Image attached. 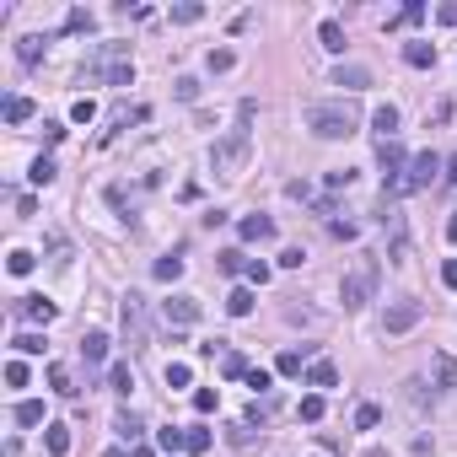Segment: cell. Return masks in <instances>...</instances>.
<instances>
[{"instance_id": "cell-33", "label": "cell", "mask_w": 457, "mask_h": 457, "mask_svg": "<svg viewBox=\"0 0 457 457\" xmlns=\"http://www.w3.org/2000/svg\"><path fill=\"white\" fill-rule=\"evenodd\" d=\"M301 420H307V425H317V420H323V393H312V398H301Z\"/></svg>"}, {"instance_id": "cell-55", "label": "cell", "mask_w": 457, "mask_h": 457, "mask_svg": "<svg viewBox=\"0 0 457 457\" xmlns=\"http://www.w3.org/2000/svg\"><path fill=\"white\" fill-rule=\"evenodd\" d=\"M436 16H441V27H457V0H446V6H441Z\"/></svg>"}, {"instance_id": "cell-56", "label": "cell", "mask_w": 457, "mask_h": 457, "mask_svg": "<svg viewBox=\"0 0 457 457\" xmlns=\"http://www.w3.org/2000/svg\"><path fill=\"white\" fill-rule=\"evenodd\" d=\"M446 237H452V242H457V210H452V221H446Z\"/></svg>"}, {"instance_id": "cell-36", "label": "cell", "mask_w": 457, "mask_h": 457, "mask_svg": "<svg viewBox=\"0 0 457 457\" xmlns=\"http://www.w3.org/2000/svg\"><path fill=\"white\" fill-rule=\"evenodd\" d=\"M38 54H43V38H22V43H16V60L22 65H38Z\"/></svg>"}, {"instance_id": "cell-7", "label": "cell", "mask_w": 457, "mask_h": 457, "mask_svg": "<svg viewBox=\"0 0 457 457\" xmlns=\"http://www.w3.org/2000/svg\"><path fill=\"white\" fill-rule=\"evenodd\" d=\"M436 172H446V162L436 157V151H420V157H409V172H404L398 194H414V189H425V183L436 178Z\"/></svg>"}, {"instance_id": "cell-32", "label": "cell", "mask_w": 457, "mask_h": 457, "mask_svg": "<svg viewBox=\"0 0 457 457\" xmlns=\"http://www.w3.org/2000/svg\"><path fill=\"white\" fill-rule=\"evenodd\" d=\"M226 441L237 446V452H248V446H253V425H248V420H237V425L226 431Z\"/></svg>"}, {"instance_id": "cell-10", "label": "cell", "mask_w": 457, "mask_h": 457, "mask_svg": "<svg viewBox=\"0 0 457 457\" xmlns=\"http://www.w3.org/2000/svg\"><path fill=\"white\" fill-rule=\"evenodd\" d=\"M162 317H167V323L183 334L189 323H199V301H194V296H183V290H172V296L162 301Z\"/></svg>"}, {"instance_id": "cell-34", "label": "cell", "mask_w": 457, "mask_h": 457, "mask_svg": "<svg viewBox=\"0 0 457 457\" xmlns=\"http://www.w3.org/2000/svg\"><path fill=\"white\" fill-rule=\"evenodd\" d=\"M189 382H194L189 361H167V387H189Z\"/></svg>"}, {"instance_id": "cell-37", "label": "cell", "mask_w": 457, "mask_h": 457, "mask_svg": "<svg viewBox=\"0 0 457 457\" xmlns=\"http://www.w3.org/2000/svg\"><path fill=\"white\" fill-rule=\"evenodd\" d=\"M221 372H226V377H248V372H253V366H248V361H242L237 350H226V355H221Z\"/></svg>"}, {"instance_id": "cell-44", "label": "cell", "mask_w": 457, "mask_h": 457, "mask_svg": "<svg viewBox=\"0 0 457 457\" xmlns=\"http://www.w3.org/2000/svg\"><path fill=\"white\" fill-rule=\"evenodd\" d=\"M377 420H382V409H377V404H361V409H355V425H361V431H372Z\"/></svg>"}, {"instance_id": "cell-39", "label": "cell", "mask_w": 457, "mask_h": 457, "mask_svg": "<svg viewBox=\"0 0 457 457\" xmlns=\"http://www.w3.org/2000/svg\"><path fill=\"white\" fill-rule=\"evenodd\" d=\"M70 119H75V124H92V119H97V103H92V97H75Z\"/></svg>"}, {"instance_id": "cell-52", "label": "cell", "mask_w": 457, "mask_h": 457, "mask_svg": "<svg viewBox=\"0 0 457 457\" xmlns=\"http://www.w3.org/2000/svg\"><path fill=\"white\" fill-rule=\"evenodd\" d=\"M420 16H425V6H420V0H409V6L398 11V22H420Z\"/></svg>"}, {"instance_id": "cell-40", "label": "cell", "mask_w": 457, "mask_h": 457, "mask_svg": "<svg viewBox=\"0 0 457 457\" xmlns=\"http://www.w3.org/2000/svg\"><path fill=\"white\" fill-rule=\"evenodd\" d=\"M27 178H33L38 189H43V183H54V162H48V157H38V162H33V172H27Z\"/></svg>"}, {"instance_id": "cell-29", "label": "cell", "mask_w": 457, "mask_h": 457, "mask_svg": "<svg viewBox=\"0 0 457 457\" xmlns=\"http://www.w3.org/2000/svg\"><path fill=\"white\" fill-rule=\"evenodd\" d=\"M113 431H119V436H124V441H140V431H145V425H140V420H135V414H130V409H124V414H119V420H113Z\"/></svg>"}, {"instance_id": "cell-47", "label": "cell", "mask_w": 457, "mask_h": 457, "mask_svg": "<svg viewBox=\"0 0 457 457\" xmlns=\"http://www.w3.org/2000/svg\"><path fill=\"white\" fill-rule=\"evenodd\" d=\"M242 382H248V387H253V393H269V372H258V366H253V372H248V377H242Z\"/></svg>"}, {"instance_id": "cell-1", "label": "cell", "mask_w": 457, "mask_h": 457, "mask_svg": "<svg viewBox=\"0 0 457 457\" xmlns=\"http://www.w3.org/2000/svg\"><path fill=\"white\" fill-rule=\"evenodd\" d=\"M248 151H253V103H237V124H231L226 140H216V151H210L216 178H237L242 162H248Z\"/></svg>"}, {"instance_id": "cell-9", "label": "cell", "mask_w": 457, "mask_h": 457, "mask_svg": "<svg viewBox=\"0 0 457 457\" xmlns=\"http://www.w3.org/2000/svg\"><path fill=\"white\" fill-rule=\"evenodd\" d=\"M377 162H382V189H393V194H398V183H404V172H409V157H404V145H398V140H382Z\"/></svg>"}, {"instance_id": "cell-41", "label": "cell", "mask_w": 457, "mask_h": 457, "mask_svg": "<svg viewBox=\"0 0 457 457\" xmlns=\"http://www.w3.org/2000/svg\"><path fill=\"white\" fill-rule=\"evenodd\" d=\"M216 404H221V393H216V387H199V393H194V409H199V414H210Z\"/></svg>"}, {"instance_id": "cell-54", "label": "cell", "mask_w": 457, "mask_h": 457, "mask_svg": "<svg viewBox=\"0 0 457 457\" xmlns=\"http://www.w3.org/2000/svg\"><path fill=\"white\" fill-rule=\"evenodd\" d=\"M43 140H48V145H60V140H65V124L48 119V124H43Z\"/></svg>"}, {"instance_id": "cell-50", "label": "cell", "mask_w": 457, "mask_h": 457, "mask_svg": "<svg viewBox=\"0 0 457 457\" xmlns=\"http://www.w3.org/2000/svg\"><path fill=\"white\" fill-rule=\"evenodd\" d=\"M248 280H253V285H269V264H258V258H253V264H248Z\"/></svg>"}, {"instance_id": "cell-12", "label": "cell", "mask_w": 457, "mask_h": 457, "mask_svg": "<svg viewBox=\"0 0 457 457\" xmlns=\"http://www.w3.org/2000/svg\"><path fill=\"white\" fill-rule=\"evenodd\" d=\"M16 312H22L27 323H54V317H60V307H54V301H43V296H22V307H16Z\"/></svg>"}, {"instance_id": "cell-49", "label": "cell", "mask_w": 457, "mask_h": 457, "mask_svg": "<svg viewBox=\"0 0 457 457\" xmlns=\"http://www.w3.org/2000/svg\"><path fill=\"white\" fill-rule=\"evenodd\" d=\"M280 264H285V269H301V264H307V253H301V248H285V253H280Z\"/></svg>"}, {"instance_id": "cell-23", "label": "cell", "mask_w": 457, "mask_h": 457, "mask_svg": "<svg viewBox=\"0 0 457 457\" xmlns=\"http://www.w3.org/2000/svg\"><path fill=\"white\" fill-rule=\"evenodd\" d=\"M108 382H113V393H124V398H130V393H135V372H130V361L108 366Z\"/></svg>"}, {"instance_id": "cell-24", "label": "cell", "mask_w": 457, "mask_h": 457, "mask_svg": "<svg viewBox=\"0 0 457 457\" xmlns=\"http://www.w3.org/2000/svg\"><path fill=\"white\" fill-rule=\"evenodd\" d=\"M33 119V97H6V124H27Z\"/></svg>"}, {"instance_id": "cell-30", "label": "cell", "mask_w": 457, "mask_h": 457, "mask_svg": "<svg viewBox=\"0 0 457 457\" xmlns=\"http://www.w3.org/2000/svg\"><path fill=\"white\" fill-rule=\"evenodd\" d=\"M11 350H16V355H43V334H16Z\"/></svg>"}, {"instance_id": "cell-28", "label": "cell", "mask_w": 457, "mask_h": 457, "mask_svg": "<svg viewBox=\"0 0 457 457\" xmlns=\"http://www.w3.org/2000/svg\"><path fill=\"white\" fill-rule=\"evenodd\" d=\"M48 387H54L60 398H75V387H70V372H65V366H48Z\"/></svg>"}, {"instance_id": "cell-27", "label": "cell", "mask_w": 457, "mask_h": 457, "mask_svg": "<svg viewBox=\"0 0 457 457\" xmlns=\"http://www.w3.org/2000/svg\"><path fill=\"white\" fill-rule=\"evenodd\" d=\"M205 65H210V75H226L231 65H237V54H231V48H210V60H205Z\"/></svg>"}, {"instance_id": "cell-6", "label": "cell", "mask_w": 457, "mask_h": 457, "mask_svg": "<svg viewBox=\"0 0 457 457\" xmlns=\"http://www.w3.org/2000/svg\"><path fill=\"white\" fill-rule=\"evenodd\" d=\"M425 317V301H414V296H398L393 307L382 312V334H409L414 323Z\"/></svg>"}, {"instance_id": "cell-18", "label": "cell", "mask_w": 457, "mask_h": 457, "mask_svg": "<svg viewBox=\"0 0 457 457\" xmlns=\"http://www.w3.org/2000/svg\"><path fill=\"white\" fill-rule=\"evenodd\" d=\"M317 43H323V48H328V54H345V27H339V22H334V16H328V22H323V27H317Z\"/></svg>"}, {"instance_id": "cell-14", "label": "cell", "mask_w": 457, "mask_h": 457, "mask_svg": "<svg viewBox=\"0 0 457 457\" xmlns=\"http://www.w3.org/2000/svg\"><path fill=\"white\" fill-rule=\"evenodd\" d=\"M242 242H269V237H275V221H269V216H242Z\"/></svg>"}, {"instance_id": "cell-58", "label": "cell", "mask_w": 457, "mask_h": 457, "mask_svg": "<svg viewBox=\"0 0 457 457\" xmlns=\"http://www.w3.org/2000/svg\"><path fill=\"white\" fill-rule=\"evenodd\" d=\"M135 457H157V452H151V446H135Z\"/></svg>"}, {"instance_id": "cell-3", "label": "cell", "mask_w": 457, "mask_h": 457, "mask_svg": "<svg viewBox=\"0 0 457 457\" xmlns=\"http://www.w3.org/2000/svg\"><path fill=\"white\" fill-rule=\"evenodd\" d=\"M81 75L103 86H130L135 81V60H130V43H97V54L81 65Z\"/></svg>"}, {"instance_id": "cell-31", "label": "cell", "mask_w": 457, "mask_h": 457, "mask_svg": "<svg viewBox=\"0 0 457 457\" xmlns=\"http://www.w3.org/2000/svg\"><path fill=\"white\" fill-rule=\"evenodd\" d=\"M301 355H307V350H285V355L275 361V372L280 377H301Z\"/></svg>"}, {"instance_id": "cell-43", "label": "cell", "mask_w": 457, "mask_h": 457, "mask_svg": "<svg viewBox=\"0 0 457 457\" xmlns=\"http://www.w3.org/2000/svg\"><path fill=\"white\" fill-rule=\"evenodd\" d=\"M189 452H194V457L210 452V431H205V425H194V431H189Z\"/></svg>"}, {"instance_id": "cell-57", "label": "cell", "mask_w": 457, "mask_h": 457, "mask_svg": "<svg viewBox=\"0 0 457 457\" xmlns=\"http://www.w3.org/2000/svg\"><path fill=\"white\" fill-rule=\"evenodd\" d=\"M446 183H457V157H452V162H446Z\"/></svg>"}, {"instance_id": "cell-38", "label": "cell", "mask_w": 457, "mask_h": 457, "mask_svg": "<svg viewBox=\"0 0 457 457\" xmlns=\"http://www.w3.org/2000/svg\"><path fill=\"white\" fill-rule=\"evenodd\" d=\"M65 33H92V11H81V6H75V11L65 16Z\"/></svg>"}, {"instance_id": "cell-51", "label": "cell", "mask_w": 457, "mask_h": 457, "mask_svg": "<svg viewBox=\"0 0 457 457\" xmlns=\"http://www.w3.org/2000/svg\"><path fill=\"white\" fill-rule=\"evenodd\" d=\"M441 285L457 290V258H446V264H441Z\"/></svg>"}, {"instance_id": "cell-5", "label": "cell", "mask_w": 457, "mask_h": 457, "mask_svg": "<svg viewBox=\"0 0 457 457\" xmlns=\"http://www.w3.org/2000/svg\"><path fill=\"white\" fill-rule=\"evenodd\" d=\"M119 323H124V345H130V350H145V345H151V328H145V301L135 296V290L124 296Z\"/></svg>"}, {"instance_id": "cell-16", "label": "cell", "mask_w": 457, "mask_h": 457, "mask_svg": "<svg viewBox=\"0 0 457 457\" xmlns=\"http://www.w3.org/2000/svg\"><path fill=\"white\" fill-rule=\"evenodd\" d=\"M43 446L48 457H65L70 452V425H43Z\"/></svg>"}, {"instance_id": "cell-35", "label": "cell", "mask_w": 457, "mask_h": 457, "mask_svg": "<svg viewBox=\"0 0 457 457\" xmlns=\"http://www.w3.org/2000/svg\"><path fill=\"white\" fill-rule=\"evenodd\" d=\"M248 264H253V258H242L237 248H226V253H221V269H226V275H248Z\"/></svg>"}, {"instance_id": "cell-26", "label": "cell", "mask_w": 457, "mask_h": 457, "mask_svg": "<svg viewBox=\"0 0 457 457\" xmlns=\"http://www.w3.org/2000/svg\"><path fill=\"white\" fill-rule=\"evenodd\" d=\"M183 275V258H178V253H167V258H157V280H162V285H172V280H178Z\"/></svg>"}, {"instance_id": "cell-20", "label": "cell", "mask_w": 457, "mask_h": 457, "mask_svg": "<svg viewBox=\"0 0 457 457\" xmlns=\"http://www.w3.org/2000/svg\"><path fill=\"white\" fill-rule=\"evenodd\" d=\"M253 301H258V296H253V285H237V290L226 296V312H231V317H248Z\"/></svg>"}, {"instance_id": "cell-2", "label": "cell", "mask_w": 457, "mask_h": 457, "mask_svg": "<svg viewBox=\"0 0 457 457\" xmlns=\"http://www.w3.org/2000/svg\"><path fill=\"white\" fill-rule=\"evenodd\" d=\"M307 130H312L317 140H350V135L361 130V113H355V103H345V97L312 103V108H307Z\"/></svg>"}, {"instance_id": "cell-17", "label": "cell", "mask_w": 457, "mask_h": 457, "mask_svg": "<svg viewBox=\"0 0 457 457\" xmlns=\"http://www.w3.org/2000/svg\"><path fill=\"white\" fill-rule=\"evenodd\" d=\"M307 387H339L334 361H312V366H307Z\"/></svg>"}, {"instance_id": "cell-21", "label": "cell", "mask_w": 457, "mask_h": 457, "mask_svg": "<svg viewBox=\"0 0 457 457\" xmlns=\"http://www.w3.org/2000/svg\"><path fill=\"white\" fill-rule=\"evenodd\" d=\"M372 124H377V135H382V140H393V135H398V108H393V103H382V108L372 113Z\"/></svg>"}, {"instance_id": "cell-11", "label": "cell", "mask_w": 457, "mask_h": 457, "mask_svg": "<svg viewBox=\"0 0 457 457\" xmlns=\"http://www.w3.org/2000/svg\"><path fill=\"white\" fill-rule=\"evenodd\" d=\"M431 377L441 393H457V355H446V350H436L431 355Z\"/></svg>"}, {"instance_id": "cell-8", "label": "cell", "mask_w": 457, "mask_h": 457, "mask_svg": "<svg viewBox=\"0 0 457 457\" xmlns=\"http://www.w3.org/2000/svg\"><path fill=\"white\" fill-rule=\"evenodd\" d=\"M382 231H387V253H393V264H409V226H404V210H398V205H387Z\"/></svg>"}, {"instance_id": "cell-46", "label": "cell", "mask_w": 457, "mask_h": 457, "mask_svg": "<svg viewBox=\"0 0 457 457\" xmlns=\"http://www.w3.org/2000/svg\"><path fill=\"white\" fill-rule=\"evenodd\" d=\"M199 16H205V6H194V0L189 6H172V22H199Z\"/></svg>"}, {"instance_id": "cell-22", "label": "cell", "mask_w": 457, "mask_h": 457, "mask_svg": "<svg viewBox=\"0 0 457 457\" xmlns=\"http://www.w3.org/2000/svg\"><path fill=\"white\" fill-rule=\"evenodd\" d=\"M157 446H162V452H189V431L167 425V431H157Z\"/></svg>"}, {"instance_id": "cell-4", "label": "cell", "mask_w": 457, "mask_h": 457, "mask_svg": "<svg viewBox=\"0 0 457 457\" xmlns=\"http://www.w3.org/2000/svg\"><path fill=\"white\" fill-rule=\"evenodd\" d=\"M372 296H377V258H361V264L345 275V285H339V301L355 312V307H366Z\"/></svg>"}, {"instance_id": "cell-15", "label": "cell", "mask_w": 457, "mask_h": 457, "mask_svg": "<svg viewBox=\"0 0 457 457\" xmlns=\"http://www.w3.org/2000/svg\"><path fill=\"white\" fill-rule=\"evenodd\" d=\"M81 361H86V366H97V361H108V334H97V328H92V334L81 339Z\"/></svg>"}, {"instance_id": "cell-53", "label": "cell", "mask_w": 457, "mask_h": 457, "mask_svg": "<svg viewBox=\"0 0 457 457\" xmlns=\"http://www.w3.org/2000/svg\"><path fill=\"white\" fill-rule=\"evenodd\" d=\"M328 231H334V237H345V242H350V237H355V221H328Z\"/></svg>"}, {"instance_id": "cell-25", "label": "cell", "mask_w": 457, "mask_h": 457, "mask_svg": "<svg viewBox=\"0 0 457 457\" xmlns=\"http://www.w3.org/2000/svg\"><path fill=\"white\" fill-rule=\"evenodd\" d=\"M11 414H16V425H43V404H38V398H22Z\"/></svg>"}, {"instance_id": "cell-19", "label": "cell", "mask_w": 457, "mask_h": 457, "mask_svg": "<svg viewBox=\"0 0 457 457\" xmlns=\"http://www.w3.org/2000/svg\"><path fill=\"white\" fill-rule=\"evenodd\" d=\"M404 60H409L414 70H431L436 65V43H404Z\"/></svg>"}, {"instance_id": "cell-13", "label": "cell", "mask_w": 457, "mask_h": 457, "mask_svg": "<svg viewBox=\"0 0 457 457\" xmlns=\"http://www.w3.org/2000/svg\"><path fill=\"white\" fill-rule=\"evenodd\" d=\"M334 86L361 92V86H372V70H366V65H339V70H334Z\"/></svg>"}, {"instance_id": "cell-42", "label": "cell", "mask_w": 457, "mask_h": 457, "mask_svg": "<svg viewBox=\"0 0 457 457\" xmlns=\"http://www.w3.org/2000/svg\"><path fill=\"white\" fill-rule=\"evenodd\" d=\"M6 269H11V275H27V269H33V253H27V248H16L11 258H6Z\"/></svg>"}, {"instance_id": "cell-45", "label": "cell", "mask_w": 457, "mask_h": 457, "mask_svg": "<svg viewBox=\"0 0 457 457\" xmlns=\"http://www.w3.org/2000/svg\"><path fill=\"white\" fill-rule=\"evenodd\" d=\"M6 387H27V366L22 361H6Z\"/></svg>"}, {"instance_id": "cell-48", "label": "cell", "mask_w": 457, "mask_h": 457, "mask_svg": "<svg viewBox=\"0 0 457 457\" xmlns=\"http://www.w3.org/2000/svg\"><path fill=\"white\" fill-rule=\"evenodd\" d=\"M178 97H183V103H194V97H199V81H194V75H178Z\"/></svg>"}]
</instances>
